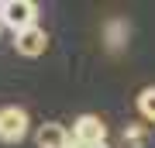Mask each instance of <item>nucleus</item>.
<instances>
[{
    "label": "nucleus",
    "mask_w": 155,
    "mask_h": 148,
    "mask_svg": "<svg viewBox=\"0 0 155 148\" xmlns=\"http://www.w3.org/2000/svg\"><path fill=\"white\" fill-rule=\"evenodd\" d=\"M0 24L11 31H28L38 24V4L35 0H0Z\"/></svg>",
    "instance_id": "nucleus-1"
},
{
    "label": "nucleus",
    "mask_w": 155,
    "mask_h": 148,
    "mask_svg": "<svg viewBox=\"0 0 155 148\" xmlns=\"http://www.w3.org/2000/svg\"><path fill=\"white\" fill-rule=\"evenodd\" d=\"M28 127H31V121H28V110L24 107H0V141L4 145H17L24 134H28Z\"/></svg>",
    "instance_id": "nucleus-2"
},
{
    "label": "nucleus",
    "mask_w": 155,
    "mask_h": 148,
    "mask_svg": "<svg viewBox=\"0 0 155 148\" xmlns=\"http://www.w3.org/2000/svg\"><path fill=\"white\" fill-rule=\"evenodd\" d=\"M69 138L72 141H83V145H107V124L97 114H83V117L72 121Z\"/></svg>",
    "instance_id": "nucleus-3"
},
{
    "label": "nucleus",
    "mask_w": 155,
    "mask_h": 148,
    "mask_svg": "<svg viewBox=\"0 0 155 148\" xmlns=\"http://www.w3.org/2000/svg\"><path fill=\"white\" fill-rule=\"evenodd\" d=\"M14 48L17 55H24V59H38V55H45V48H48V35H45V28H28V31H17L14 35Z\"/></svg>",
    "instance_id": "nucleus-4"
},
{
    "label": "nucleus",
    "mask_w": 155,
    "mask_h": 148,
    "mask_svg": "<svg viewBox=\"0 0 155 148\" xmlns=\"http://www.w3.org/2000/svg\"><path fill=\"white\" fill-rule=\"evenodd\" d=\"M35 141H38V148H69V131L59 121H45L35 131Z\"/></svg>",
    "instance_id": "nucleus-5"
},
{
    "label": "nucleus",
    "mask_w": 155,
    "mask_h": 148,
    "mask_svg": "<svg viewBox=\"0 0 155 148\" xmlns=\"http://www.w3.org/2000/svg\"><path fill=\"white\" fill-rule=\"evenodd\" d=\"M138 110H141L145 121L155 124V86H145L141 93H138Z\"/></svg>",
    "instance_id": "nucleus-6"
},
{
    "label": "nucleus",
    "mask_w": 155,
    "mask_h": 148,
    "mask_svg": "<svg viewBox=\"0 0 155 148\" xmlns=\"http://www.w3.org/2000/svg\"><path fill=\"white\" fill-rule=\"evenodd\" d=\"M141 141H145V131H141V127H124V145L127 148H141Z\"/></svg>",
    "instance_id": "nucleus-7"
},
{
    "label": "nucleus",
    "mask_w": 155,
    "mask_h": 148,
    "mask_svg": "<svg viewBox=\"0 0 155 148\" xmlns=\"http://www.w3.org/2000/svg\"><path fill=\"white\" fill-rule=\"evenodd\" d=\"M0 28H4V24H0Z\"/></svg>",
    "instance_id": "nucleus-8"
}]
</instances>
